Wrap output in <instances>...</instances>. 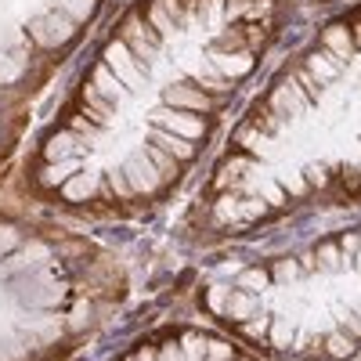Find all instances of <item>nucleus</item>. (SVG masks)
Instances as JSON below:
<instances>
[{
  "label": "nucleus",
  "mask_w": 361,
  "mask_h": 361,
  "mask_svg": "<svg viewBox=\"0 0 361 361\" xmlns=\"http://www.w3.org/2000/svg\"><path fill=\"white\" fill-rule=\"evenodd\" d=\"M105 66L119 76V83H123L127 90H134V94L148 87V66L137 62L134 51H130L123 40H112V44L105 47Z\"/></svg>",
  "instance_id": "obj_1"
},
{
  "label": "nucleus",
  "mask_w": 361,
  "mask_h": 361,
  "mask_svg": "<svg viewBox=\"0 0 361 361\" xmlns=\"http://www.w3.org/2000/svg\"><path fill=\"white\" fill-rule=\"evenodd\" d=\"M152 123H156L159 130H170V134H177V137H185V141H202L206 130H209V123H206L199 112L170 109V105H159V109L152 112Z\"/></svg>",
  "instance_id": "obj_2"
},
{
  "label": "nucleus",
  "mask_w": 361,
  "mask_h": 361,
  "mask_svg": "<svg viewBox=\"0 0 361 361\" xmlns=\"http://www.w3.org/2000/svg\"><path fill=\"white\" fill-rule=\"evenodd\" d=\"M123 177L130 180V188H134V195H156L159 188H163V173L156 170V163L148 159V152H137V156H130V159H123Z\"/></svg>",
  "instance_id": "obj_3"
},
{
  "label": "nucleus",
  "mask_w": 361,
  "mask_h": 361,
  "mask_svg": "<svg viewBox=\"0 0 361 361\" xmlns=\"http://www.w3.org/2000/svg\"><path fill=\"white\" fill-rule=\"evenodd\" d=\"M119 40H123L137 62H152V54L159 47V37L152 33V29H145V18L141 15H127L123 22H119Z\"/></svg>",
  "instance_id": "obj_4"
},
{
  "label": "nucleus",
  "mask_w": 361,
  "mask_h": 361,
  "mask_svg": "<svg viewBox=\"0 0 361 361\" xmlns=\"http://www.w3.org/2000/svg\"><path fill=\"white\" fill-rule=\"evenodd\" d=\"M29 33H33V40L40 44V47H62L73 33H76V25L66 18V15H40V18H33L29 22Z\"/></svg>",
  "instance_id": "obj_5"
},
{
  "label": "nucleus",
  "mask_w": 361,
  "mask_h": 361,
  "mask_svg": "<svg viewBox=\"0 0 361 361\" xmlns=\"http://www.w3.org/2000/svg\"><path fill=\"white\" fill-rule=\"evenodd\" d=\"M271 102V112H279V116H300L307 109V98H304V90H300V83L289 76L286 83H279L275 90L267 94Z\"/></svg>",
  "instance_id": "obj_6"
},
{
  "label": "nucleus",
  "mask_w": 361,
  "mask_h": 361,
  "mask_svg": "<svg viewBox=\"0 0 361 361\" xmlns=\"http://www.w3.org/2000/svg\"><path fill=\"white\" fill-rule=\"evenodd\" d=\"M83 141L73 134V130H58L47 145H44V159L47 163H58V159H76V156H83Z\"/></svg>",
  "instance_id": "obj_7"
},
{
  "label": "nucleus",
  "mask_w": 361,
  "mask_h": 361,
  "mask_svg": "<svg viewBox=\"0 0 361 361\" xmlns=\"http://www.w3.org/2000/svg\"><path fill=\"white\" fill-rule=\"evenodd\" d=\"M148 145L163 148V152L173 156L177 163H188V159L195 156V141H185V137H177V134H170V130H159V127L148 134Z\"/></svg>",
  "instance_id": "obj_8"
},
{
  "label": "nucleus",
  "mask_w": 361,
  "mask_h": 361,
  "mask_svg": "<svg viewBox=\"0 0 361 361\" xmlns=\"http://www.w3.org/2000/svg\"><path fill=\"white\" fill-rule=\"evenodd\" d=\"M214 62H217V73L224 76V80H238V76H246L250 69H253V54L250 51H221V47H214Z\"/></svg>",
  "instance_id": "obj_9"
},
{
  "label": "nucleus",
  "mask_w": 361,
  "mask_h": 361,
  "mask_svg": "<svg viewBox=\"0 0 361 361\" xmlns=\"http://www.w3.org/2000/svg\"><path fill=\"white\" fill-rule=\"evenodd\" d=\"M163 105H170V109H188V112H206L209 109V94H202V90H195V87H170L166 94H163Z\"/></svg>",
  "instance_id": "obj_10"
},
{
  "label": "nucleus",
  "mask_w": 361,
  "mask_h": 361,
  "mask_svg": "<svg viewBox=\"0 0 361 361\" xmlns=\"http://www.w3.org/2000/svg\"><path fill=\"white\" fill-rule=\"evenodd\" d=\"M322 47L325 51H333L336 58H340V62H347V58L354 54V40H350V29L347 25H325L322 29Z\"/></svg>",
  "instance_id": "obj_11"
},
{
  "label": "nucleus",
  "mask_w": 361,
  "mask_h": 361,
  "mask_svg": "<svg viewBox=\"0 0 361 361\" xmlns=\"http://www.w3.org/2000/svg\"><path fill=\"white\" fill-rule=\"evenodd\" d=\"M307 73L318 80V83H329V80H336L340 73H343V62L333 54V51H314L311 58H307Z\"/></svg>",
  "instance_id": "obj_12"
},
{
  "label": "nucleus",
  "mask_w": 361,
  "mask_h": 361,
  "mask_svg": "<svg viewBox=\"0 0 361 361\" xmlns=\"http://www.w3.org/2000/svg\"><path fill=\"white\" fill-rule=\"evenodd\" d=\"M90 83H94V90H98L105 102H112V105L127 94V87L119 83V76H116L109 66H94V76H90Z\"/></svg>",
  "instance_id": "obj_13"
},
{
  "label": "nucleus",
  "mask_w": 361,
  "mask_h": 361,
  "mask_svg": "<svg viewBox=\"0 0 361 361\" xmlns=\"http://www.w3.org/2000/svg\"><path fill=\"white\" fill-rule=\"evenodd\" d=\"M94 192H98V177L94 173H73L66 185H62V195L69 202H87Z\"/></svg>",
  "instance_id": "obj_14"
},
{
  "label": "nucleus",
  "mask_w": 361,
  "mask_h": 361,
  "mask_svg": "<svg viewBox=\"0 0 361 361\" xmlns=\"http://www.w3.org/2000/svg\"><path fill=\"white\" fill-rule=\"evenodd\" d=\"M73 173H80V156H76V159H58V163H47V166H44V173H40V180H44L47 188H54V185H66V180H69Z\"/></svg>",
  "instance_id": "obj_15"
},
{
  "label": "nucleus",
  "mask_w": 361,
  "mask_h": 361,
  "mask_svg": "<svg viewBox=\"0 0 361 361\" xmlns=\"http://www.w3.org/2000/svg\"><path fill=\"white\" fill-rule=\"evenodd\" d=\"M145 18H148V25H152V33H156L159 40L177 37V22H173V18H170V15H166L159 4H148V15H145Z\"/></svg>",
  "instance_id": "obj_16"
},
{
  "label": "nucleus",
  "mask_w": 361,
  "mask_h": 361,
  "mask_svg": "<svg viewBox=\"0 0 361 361\" xmlns=\"http://www.w3.org/2000/svg\"><path fill=\"white\" fill-rule=\"evenodd\" d=\"M83 105H87V112H94L98 123H109V119H112V102H105V98L98 94L94 83L83 87Z\"/></svg>",
  "instance_id": "obj_17"
},
{
  "label": "nucleus",
  "mask_w": 361,
  "mask_h": 361,
  "mask_svg": "<svg viewBox=\"0 0 361 361\" xmlns=\"http://www.w3.org/2000/svg\"><path fill=\"white\" fill-rule=\"evenodd\" d=\"M94 8H98V0H62V15H66L73 25L87 22L90 15H94Z\"/></svg>",
  "instance_id": "obj_18"
},
{
  "label": "nucleus",
  "mask_w": 361,
  "mask_h": 361,
  "mask_svg": "<svg viewBox=\"0 0 361 361\" xmlns=\"http://www.w3.org/2000/svg\"><path fill=\"white\" fill-rule=\"evenodd\" d=\"M314 260H318L322 271H340L343 267V257H340V246L336 243H322L318 253H314Z\"/></svg>",
  "instance_id": "obj_19"
},
{
  "label": "nucleus",
  "mask_w": 361,
  "mask_h": 361,
  "mask_svg": "<svg viewBox=\"0 0 361 361\" xmlns=\"http://www.w3.org/2000/svg\"><path fill=\"white\" fill-rule=\"evenodd\" d=\"M148 159L156 163V170L163 173V180H170V177L177 173V159H173V156H166L163 148H156V145H148Z\"/></svg>",
  "instance_id": "obj_20"
},
{
  "label": "nucleus",
  "mask_w": 361,
  "mask_h": 361,
  "mask_svg": "<svg viewBox=\"0 0 361 361\" xmlns=\"http://www.w3.org/2000/svg\"><path fill=\"white\" fill-rule=\"evenodd\" d=\"M206 347H209V340H202V336H195V333H188L185 340H180L185 361H206Z\"/></svg>",
  "instance_id": "obj_21"
},
{
  "label": "nucleus",
  "mask_w": 361,
  "mask_h": 361,
  "mask_svg": "<svg viewBox=\"0 0 361 361\" xmlns=\"http://www.w3.org/2000/svg\"><path fill=\"white\" fill-rule=\"evenodd\" d=\"M224 4H228V0H199V8H195V18H199L202 25L217 22V18L224 15Z\"/></svg>",
  "instance_id": "obj_22"
},
{
  "label": "nucleus",
  "mask_w": 361,
  "mask_h": 361,
  "mask_svg": "<svg viewBox=\"0 0 361 361\" xmlns=\"http://www.w3.org/2000/svg\"><path fill=\"white\" fill-rule=\"evenodd\" d=\"M105 177H109V188H112V195H116V199H130V195H134L130 180L123 177V170H119V166H112Z\"/></svg>",
  "instance_id": "obj_23"
},
{
  "label": "nucleus",
  "mask_w": 361,
  "mask_h": 361,
  "mask_svg": "<svg viewBox=\"0 0 361 361\" xmlns=\"http://www.w3.org/2000/svg\"><path fill=\"white\" fill-rule=\"evenodd\" d=\"M235 145L250 148V152H260V148H264V134L257 127H243V130H235Z\"/></svg>",
  "instance_id": "obj_24"
},
{
  "label": "nucleus",
  "mask_w": 361,
  "mask_h": 361,
  "mask_svg": "<svg viewBox=\"0 0 361 361\" xmlns=\"http://www.w3.org/2000/svg\"><path fill=\"white\" fill-rule=\"evenodd\" d=\"M293 336H296V325H289V322H275V325H271V343H275V347H289Z\"/></svg>",
  "instance_id": "obj_25"
},
{
  "label": "nucleus",
  "mask_w": 361,
  "mask_h": 361,
  "mask_svg": "<svg viewBox=\"0 0 361 361\" xmlns=\"http://www.w3.org/2000/svg\"><path fill=\"white\" fill-rule=\"evenodd\" d=\"M238 286L243 289H267V271H260V267L243 271V275H238Z\"/></svg>",
  "instance_id": "obj_26"
},
{
  "label": "nucleus",
  "mask_w": 361,
  "mask_h": 361,
  "mask_svg": "<svg viewBox=\"0 0 361 361\" xmlns=\"http://www.w3.org/2000/svg\"><path fill=\"white\" fill-rule=\"evenodd\" d=\"M325 350H329V354H336V357H343V354L354 350V340H347L343 333H333V336L325 340Z\"/></svg>",
  "instance_id": "obj_27"
},
{
  "label": "nucleus",
  "mask_w": 361,
  "mask_h": 361,
  "mask_svg": "<svg viewBox=\"0 0 361 361\" xmlns=\"http://www.w3.org/2000/svg\"><path fill=\"white\" fill-rule=\"evenodd\" d=\"M293 80L300 83V90H304V98H307V102H318V98H322V94H318V80H314L307 69H304V73H296Z\"/></svg>",
  "instance_id": "obj_28"
},
{
  "label": "nucleus",
  "mask_w": 361,
  "mask_h": 361,
  "mask_svg": "<svg viewBox=\"0 0 361 361\" xmlns=\"http://www.w3.org/2000/svg\"><path fill=\"white\" fill-rule=\"evenodd\" d=\"M206 361H231V347L221 343V340H209V347H206Z\"/></svg>",
  "instance_id": "obj_29"
},
{
  "label": "nucleus",
  "mask_w": 361,
  "mask_h": 361,
  "mask_svg": "<svg viewBox=\"0 0 361 361\" xmlns=\"http://www.w3.org/2000/svg\"><path fill=\"white\" fill-rule=\"evenodd\" d=\"M15 246H18V231L11 224H0V257H4L8 250H15Z\"/></svg>",
  "instance_id": "obj_30"
},
{
  "label": "nucleus",
  "mask_w": 361,
  "mask_h": 361,
  "mask_svg": "<svg viewBox=\"0 0 361 361\" xmlns=\"http://www.w3.org/2000/svg\"><path fill=\"white\" fill-rule=\"evenodd\" d=\"M357 250H361V235H343V238H340V257H343V264H347Z\"/></svg>",
  "instance_id": "obj_31"
},
{
  "label": "nucleus",
  "mask_w": 361,
  "mask_h": 361,
  "mask_svg": "<svg viewBox=\"0 0 361 361\" xmlns=\"http://www.w3.org/2000/svg\"><path fill=\"white\" fill-rule=\"evenodd\" d=\"M307 188H311V185L304 180V173H289V177H286V192H289V195H307Z\"/></svg>",
  "instance_id": "obj_32"
},
{
  "label": "nucleus",
  "mask_w": 361,
  "mask_h": 361,
  "mask_svg": "<svg viewBox=\"0 0 361 361\" xmlns=\"http://www.w3.org/2000/svg\"><path fill=\"white\" fill-rule=\"evenodd\" d=\"M231 314H238V318H250V314H253V296L238 293V296H235V304H231Z\"/></svg>",
  "instance_id": "obj_33"
},
{
  "label": "nucleus",
  "mask_w": 361,
  "mask_h": 361,
  "mask_svg": "<svg viewBox=\"0 0 361 361\" xmlns=\"http://www.w3.org/2000/svg\"><path fill=\"white\" fill-rule=\"evenodd\" d=\"M156 361H185V350H180V343H166L156 350Z\"/></svg>",
  "instance_id": "obj_34"
},
{
  "label": "nucleus",
  "mask_w": 361,
  "mask_h": 361,
  "mask_svg": "<svg viewBox=\"0 0 361 361\" xmlns=\"http://www.w3.org/2000/svg\"><path fill=\"white\" fill-rule=\"evenodd\" d=\"M304 180H307V185H314V188H322V185H325V166H322V163H311V166L304 170Z\"/></svg>",
  "instance_id": "obj_35"
},
{
  "label": "nucleus",
  "mask_w": 361,
  "mask_h": 361,
  "mask_svg": "<svg viewBox=\"0 0 361 361\" xmlns=\"http://www.w3.org/2000/svg\"><path fill=\"white\" fill-rule=\"evenodd\" d=\"M275 279H279V282H293V279H296V264H293V260H279V264H275Z\"/></svg>",
  "instance_id": "obj_36"
},
{
  "label": "nucleus",
  "mask_w": 361,
  "mask_h": 361,
  "mask_svg": "<svg viewBox=\"0 0 361 361\" xmlns=\"http://www.w3.org/2000/svg\"><path fill=\"white\" fill-rule=\"evenodd\" d=\"M264 199H267L271 206H282V202H286V195H282V188L275 185V180H267V188H264Z\"/></svg>",
  "instance_id": "obj_37"
},
{
  "label": "nucleus",
  "mask_w": 361,
  "mask_h": 361,
  "mask_svg": "<svg viewBox=\"0 0 361 361\" xmlns=\"http://www.w3.org/2000/svg\"><path fill=\"white\" fill-rule=\"evenodd\" d=\"M224 286H214V289H209V307H214V311H224Z\"/></svg>",
  "instance_id": "obj_38"
},
{
  "label": "nucleus",
  "mask_w": 361,
  "mask_h": 361,
  "mask_svg": "<svg viewBox=\"0 0 361 361\" xmlns=\"http://www.w3.org/2000/svg\"><path fill=\"white\" fill-rule=\"evenodd\" d=\"M343 325H347V333H354V336H361V307H357L354 314H347V318H343Z\"/></svg>",
  "instance_id": "obj_39"
},
{
  "label": "nucleus",
  "mask_w": 361,
  "mask_h": 361,
  "mask_svg": "<svg viewBox=\"0 0 361 361\" xmlns=\"http://www.w3.org/2000/svg\"><path fill=\"white\" fill-rule=\"evenodd\" d=\"M246 333H250L253 340H260V336H267V322H257V318H253V322H246Z\"/></svg>",
  "instance_id": "obj_40"
},
{
  "label": "nucleus",
  "mask_w": 361,
  "mask_h": 361,
  "mask_svg": "<svg viewBox=\"0 0 361 361\" xmlns=\"http://www.w3.org/2000/svg\"><path fill=\"white\" fill-rule=\"evenodd\" d=\"M134 361H156V350H152V347H141V350L134 354Z\"/></svg>",
  "instance_id": "obj_41"
},
{
  "label": "nucleus",
  "mask_w": 361,
  "mask_h": 361,
  "mask_svg": "<svg viewBox=\"0 0 361 361\" xmlns=\"http://www.w3.org/2000/svg\"><path fill=\"white\" fill-rule=\"evenodd\" d=\"M357 253H361V250H357Z\"/></svg>",
  "instance_id": "obj_42"
},
{
  "label": "nucleus",
  "mask_w": 361,
  "mask_h": 361,
  "mask_svg": "<svg viewBox=\"0 0 361 361\" xmlns=\"http://www.w3.org/2000/svg\"><path fill=\"white\" fill-rule=\"evenodd\" d=\"M130 361H134V357H130Z\"/></svg>",
  "instance_id": "obj_43"
},
{
  "label": "nucleus",
  "mask_w": 361,
  "mask_h": 361,
  "mask_svg": "<svg viewBox=\"0 0 361 361\" xmlns=\"http://www.w3.org/2000/svg\"><path fill=\"white\" fill-rule=\"evenodd\" d=\"M231 361H235V357H231Z\"/></svg>",
  "instance_id": "obj_44"
}]
</instances>
